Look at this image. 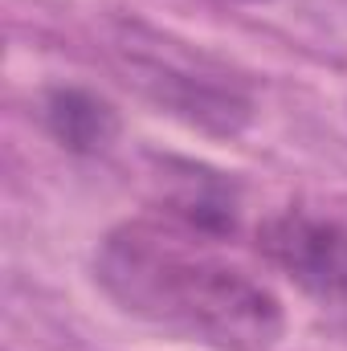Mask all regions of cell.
Returning a JSON list of instances; mask_svg holds the SVG:
<instances>
[{
	"instance_id": "6da1fadb",
	"label": "cell",
	"mask_w": 347,
	"mask_h": 351,
	"mask_svg": "<svg viewBox=\"0 0 347 351\" xmlns=\"http://www.w3.org/2000/svg\"><path fill=\"white\" fill-rule=\"evenodd\" d=\"M94 282L127 315L217 351H270L286 331L278 294L176 221L110 229L94 250Z\"/></svg>"
},
{
	"instance_id": "7a4b0ae2",
	"label": "cell",
	"mask_w": 347,
	"mask_h": 351,
	"mask_svg": "<svg viewBox=\"0 0 347 351\" xmlns=\"http://www.w3.org/2000/svg\"><path fill=\"white\" fill-rule=\"evenodd\" d=\"M127 70L160 110L208 135H237L254 119V98L241 82L200 58H176L160 45H131Z\"/></svg>"
},
{
	"instance_id": "3957f363",
	"label": "cell",
	"mask_w": 347,
	"mask_h": 351,
	"mask_svg": "<svg viewBox=\"0 0 347 351\" xmlns=\"http://www.w3.org/2000/svg\"><path fill=\"white\" fill-rule=\"evenodd\" d=\"M258 254L311 302L347 319V225L311 208H282L258 225Z\"/></svg>"
},
{
	"instance_id": "277c9868",
	"label": "cell",
	"mask_w": 347,
	"mask_h": 351,
	"mask_svg": "<svg viewBox=\"0 0 347 351\" xmlns=\"http://www.w3.org/2000/svg\"><path fill=\"white\" fill-rule=\"evenodd\" d=\"M41 123L74 156H98L119 139V110L86 86H49L41 98Z\"/></svg>"
}]
</instances>
